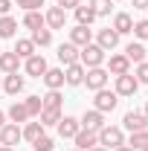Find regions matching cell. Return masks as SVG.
<instances>
[{
    "label": "cell",
    "mask_w": 148,
    "mask_h": 151,
    "mask_svg": "<svg viewBox=\"0 0 148 151\" xmlns=\"http://www.w3.org/2000/svg\"><path fill=\"white\" fill-rule=\"evenodd\" d=\"M78 64L81 67H102L105 64V50L99 47V44H87V47H81V52H78Z\"/></svg>",
    "instance_id": "6da1fadb"
},
{
    "label": "cell",
    "mask_w": 148,
    "mask_h": 151,
    "mask_svg": "<svg viewBox=\"0 0 148 151\" xmlns=\"http://www.w3.org/2000/svg\"><path fill=\"white\" fill-rule=\"evenodd\" d=\"M99 145H105V148H119V145H125V134H122V128L105 125V128L99 131Z\"/></svg>",
    "instance_id": "7a4b0ae2"
},
{
    "label": "cell",
    "mask_w": 148,
    "mask_h": 151,
    "mask_svg": "<svg viewBox=\"0 0 148 151\" xmlns=\"http://www.w3.org/2000/svg\"><path fill=\"white\" fill-rule=\"evenodd\" d=\"M108 76L111 73H108L105 67H90V70H84V81H81V84H87L93 93H96V90H102V87L108 84Z\"/></svg>",
    "instance_id": "3957f363"
},
{
    "label": "cell",
    "mask_w": 148,
    "mask_h": 151,
    "mask_svg": "<svg viewBox=\"0 0 148 151\" xmlns=\"http://www.w3.org/2000/svg\"><path fill=\"white\" fill-rule=\"evenodd\" d=\"M93 105H96V111L99 113H108V111H113L116 105H119V96L113 93V90H96V99H93Z\"/></svg>",
    "instance_id": "277c9868"
},
{
    "label": "cell",
    "mask_w": 148,
    "mask_h": 151,
    "mask_svg": "<svg viewBox=\"0 0 148 151\" xmlns=\"http://www.w3.org/2000/svg\"><path fill=\"white\" fill-rule=\"evenodd\" d=\"M137 87H139L137 76L125 73V76H116V90H113V93H116V96H134V93H137Z\"/></svg>",
    "instance_id": "5b68a950"
},
{
    "label": "cell",
    "mask_w": 148,
    "mask_h": 151,
    "mask_svg": "<svg viewBox=\"0 0 148 151\" xmlns=\"http://www.w3.org/2000/svg\"><path fill=\"white\" fill-rule=\"evenodd\" d=\"M44 23H47L50 29H64V26H67V12H64L61 6H50L47 15H44Z\"/></svg>",
    "instance_id": "8992f818"
},
{
    "label": "cell",
    "mask_w": 148,
    "mask_h": 151,
    "mask_svg": "<svg viewBox=\"0 0 148 151\" xmlns=\"http://www.w3.org/2000/svg\"><path fill=\"white\" fill-rule=\"evenodd\" d=\"M122 125H125L131 134H134V131H145V128H148V116L139 113V111H128L125 116H122Z\"/></svg>",
    "instance_id": "52a82bcc"
},
{
    "label": "cell",
    "mask_w": 148,
    "mask_h": 151,
    "mask_svg": "<svg viewBox=\"0 0 148 151\" xmlns=\"http://www.w3.org/2000/svg\"><path fill=\"white\" fill-rule=\"evenodd\" d=\"M78 122H81V128H87V131H96V134H99L102 128H105V113H99L96 108H93V111H84V116H81Z\"/></svg>",
    "instance_id": "ba28073f"
},
{
    "label": "cell",
    "mask_w": 148,
    "mask_h": 151,
    "mask_svg": "<svg viewBox=\"0 0 148 151\" xmlns=\"http://www.w3.org/2000/svg\"><path fill=\"white\" fill-rule=\"evenodd\" d=\"M20 139H23L20 125L12 122V125H3V128H0V145H9V148H12V145H18Z\"/></svg>",
    "instance_id": "9c48e42d"
},
{
    "label": "cell",
    "mask_w": 148,
    "mask_h": 151,
    "mask_svg": "<svg viewBox=\"0 0 148 151\" xmlns=\"http://www.w3.org/2000/svg\"><path fill=\"white\" fill-rule=\"evenodd\" d=\"M73 139H75V148H78V151H90L93 145H99V134H96V131H87V128H81Z\"/></svg>",
    "instance_id": "30bf717a"
},
{
    "label": "cell",
    "mask_w": 148,
    "mask_h": 151,
    "mask_svg": "<svg viewBox=\"0 0 148 151\" xmlns=\"http://www.w3.org/2000/svg\"><path fill=\"white\" fill-rule=\"evenodd\" d=\"M78 131H81V122H78L75 116H61V122H58V134H61L64 139H73Z\"/></svg>",
    "instance_id": "8fae6325"
},
{
    "label": "cell",
    "mask_w": 148,
    "mask_h": 151,
    "mask_svg": "<svg viewBox=\"0 0 148 151\" xmlns=\"http://www.w3.org/2000/svg\"><path fill=\"white\" fill-rule=\"evenodd\" d=\"M96 44L108 52V50H113L116 44H119V32L113 29V26H108V29H99V38H96Z\"/></svg>",
    "instance_id": "7c38bea8"
},
{
    "label": "cell",
    "mask_w": 148,
    "mask_h": 151,
    "mask_svg": "<svg viewBox=\"0 0 148 151\" xmlns=\"http://www.w3.org/2000/svg\"><path fill=\"white\" fill-rule=\"evenodd\" d=\"M47 70H50V67H47V58H44V55H38V52H35V55H29V58H26V73H29V76L41 78V76L47 73Z\"/></svg>",
    "instance_id": "4fadbf2b"
},
{
    "label": "cell",
    "mask_w": 148,
    "mask_h": 151,
    "mask_svg": "<svg viewBox=\"0 0 148 151\" xmlns=\"http://www.w3.org/2000/svg\"><path fill=\"white\" fill-rule=\"evenodd\" d=\"M84 81V67L75 61V64H70L67 70H64V84H70V87H78Z\"/></svg>",
    "instance_id": "5bb4252c"
},
{
    "label": "cell",
    "mask_w": 148,
    "mask_h": 151,
    "mask_svg": "<svg viewBox=\"0 0 148 151\" xmlns=\"http://www.w3.org/2000/svg\"><path fill=\"white\" fill-rule=\"evenodd\" d=\"M70 44H75V47H87V44H93V32L87 29V26H75V29H70Z\"/></svg>",
    "instance_id": "9a60e30c"
},
{
    "label": "cell",
    "mask_w": 148,
    "mask_h": 151,
    "mask_svg": "<svg viewBox=\"0 0 148 151\" xmlns=\"http://www.w3.org/2000/svg\"><path fill=\"white\" fill-rule=\"evenodd\" d=\"M58 61H61V64H67V67L75 64V61H78V47L70 44V41H67V44H61V47H58Z\"/></svg>",
    "instance_id": "2e32d148"
},
{
    "label": "cell",
    "mask_w": 148,
    "mask_h": 151,
    "mask_svg": "<svg viewBox=\"0 0 148 151\" xmlns=\"http://www.w3.org/2000/svg\"><path fill=\"white\" fill-rule=\"evenodd\" d=\"M41 78H44V84H47L50 90H61V87H64V70H58V67L47 70Z\"/></svg>",
    "instance_id": "e0dca14e"
},
{
    "label": "cell",
    "mask_w": 148,
    "mask_h": 151,
    "mask_svg": "<svg viewBox=\"0 0 148 151\" xmlns=\"http://www.w3.org/2000/svg\"><path fill=\"white\" fill-rule=\"evenodd\" d=\"M108 73H113V76L131 73V61L125 55H111V61H108Z\"/></svg>",
    "instance_id": "ac0fdd59"
},
{
    "label": "cell",
    "mask_w": 148,
    "mask_h": 151,
    "mask_svg": "<svg viewBox=\"0 0 148 151\" xmlns=\"http://www.w3.org/2000/svg\"><path fill=\"white\" fill-rule=\"evenodd\" d=\"M145 55H148V50L139 44V41H134V44H128V47H125V58H128V61H134V64H142V61H145Z\"/></svg>",
    "instance_id": "d6986e66"
},
{
    "label": "cell",
    "mask_w": 148,
    "mask_h": 151,
    "mask_svg": "<svg viewBox=\"0 0 148 151\" xmlns=\"http://www.w3.org/2000/svg\"><path fill=\"white\" fill-rule=\"evenodd\" d=\"M3 90L9 96H18V93H23V76H18V73H9L6 76V81H3Z\"/></svg>",
    "instance_id": "ffe728a7"
},
{
    "label": "cell",
    "mask_w": 148,
    "mask_h": 151,
    "mask_svg": "<svg viewBox=\"0 0 148 151\" xmlns=\"http://www.w3.org/2000/svg\"><path fill=\"white\" fill-rule=\"evenodd\" d=\"M113 29H116L119 35H128L131 29H134V18H131L128 12H119V15L113 18Z\"/></svg>",
    "instance_id": "44dd1931"
},
{
    "label": "cell",
    "mask_w": 148,
    "mask_h": 151,
    "mask_svg": "<svg viewBox=\"0 0 148 151\" xmlns=\"http://www.w3.org/2000/svg\"><path fill=\"white\" fill-rule=\"evenodd\" d=\"M18 67H20V58L15 52H0V70L3 73H18Z\"/></svg>",
    "instance_id": "7402d4cb"
},
{
    "label": "cell",
    "mask_w": 148,
    "mask_h": 151,
    "mask_svg": "<svg viewBox=\"0 0 148 151\" xmlns=\"http://www.w3.org/2000/svg\"><path fill=\"white\" fill-rule=\"evenodd\" d=\"M58 122H61V108H44L41 111V125L44 128H52Z\"/></svg>",
    "instance_id": "603a6c76"
},
{
    "label": "cell",
    "mask_w": 148,
    "mask_h": 151,
    "mask_svg": "<svg viewBox=\"0 0 148 151\" xmlns=\"http://www.w3.org/2000/svg\"><path fill=\"white\" fill-rule=\"evenodd\" d=\"M96 18H99V15L93 12L90 6H84V3H81V6H75V20H78L81 26H90V23H93Z\"/></svg>",
    "instance_id": "cb8c5ba5"
},
{
    "label": "cell",
    "mask_w": 148,
    "mask_h": 151,
    "mask_svg": "<svg viewBox=\"0 0 148 151\" xmlns=\"http://www.w3.org/2000/svg\"><path fill=\"white\" fill-rule=\"evenodd\" d=\"M18 32V20L9 15H0V38H12Z\"/></svg>",
    "instance_id": "d4e9b609"
},
{
    "label": "cell",
    "mask_w": 148,
    "mask_h": 151,
    "mask_svg": "<svg viewBox=\"0 0 148 151\" xmlns=\"http://www.w3.org/2000/svg\"><path fill=\"white\" fill-rule=\"evenodd\" d=\"M15 55H18V58L35 55V44H32V38H20L18 44H15Z\"/></svg>",
    "instance_id": "484cf974"
},
{
    "label": "cell",
    "mask_w": 148,
    "mask_h": 151,
    "mask_svg": "<svg viewBox=\"0 0 148 151\" xmlns=\"http://www.w3.org/2000/svg\"><path fill=\"white\" fill-rule=\"evenodd\" d=\"M32 44H35V47H50V44H52V29H47V26L35 29V32H32Z\"/></svg>",
    "instance_id": "4316f807"
},
{
    "label": "cell",
    "mask_w": 148,
    "mask_h": 151,
    "mask_svg": "<svg viewBox=\"0 0 148 151\" xmlns=\"http://www.w3.org/2000/svg\"><path fill=\"white\" fill-rule=\"evenodd\" d=\"M9 119H12L15 125L26 122V119H29V113H26V105H23V102H15V105L9 108Z\"/></svg>",
    "instance_id": "83f0119b"
},
{
    "label": "cell",
    "mask_w": 148,
    "mask_h": 151,
    "mask_svg": "<svg viewBox=\"0 0 148 151\" xmlns=\"http://www.w3.org/2000/svg\"><path fill=\"white\" fill-rule=\"evenodd\" d=\"M23 26L35 32V29L47 26V23H44V15H41V12H26V15H23Z\"/></svg>",
    "instance_id": "f1b7e54d"
},
{
    "label": "cell",
    "mask_w": 148,
    "mask_h": 151,
    "mask_svg": "<svg viewBox=\"0 0 148 151\" xmlns=\"http://www.w3.org/2000/svg\"><path fill=\"white\" fill-rule=\"evenodd\" d=\"M20 134H23V139L35 142L38 137L44 134V125H41V122H26V128H20Z\"/></svg>",
    "instance_id": "f546056e"
},
{
    "label": "cell",
    "mask_w": 148,
    "mask_h": 151,
    "mask_svg": "<svg viewBox=\"0 0 148 151\" xmlns=\"http://www.w3.org/2000/svg\"><path fill=\"white\" fill-rule=\"evenodd\" d=\"M23 105H26V113H29V116H41V111H44L41 96H26V99H23Z\"/></svg>",
    "instance_id": "4dcf8cb0"
},
{
    "label": "cell",
    "mask_w": 148,
    "mask_h": 151,
    "mask_svg": "<svg viewBox=\"0 0 148 151\" xmlns=\"http://www.w3.org/2000/svg\"><path fill=\"white\" fill-rule=\"evenodd\" d=\"M87 6H90L93 12H96V15L102 18V15H111V9H113V0H90Z\"/></svg>",
    "instance_id": "1f68e13d"
},
{
    "label": "cell",
    "mask_w": 148,
    "mask_h": 151,
    "mask_svg": "<svg viewBox=\"0 0 148 151\" xmlns=\"http://www.w3.org/2000/svg\"><path fill=\"white\" fill-rule=\"evenodd\" d=\"M128 145H131L134 151H137V148H145V145H148V128H145V131H134Z\"/></svg>",
    "instance_id": "d6a6232c"
},
{
    "label": "cell",
    "mask_w": 148,
    "mask_h": 151,
    "mask_svg": "<svg viewBox=\"0 0 148 151\" xmlns=\"http://www.w3.org/2000/svg\"><path fill=\"white\" fill-rule=\"evenodd\" d=\"M61 99H64V96L58 93V90H50L41 102H44V108H61Z\"/></svg>",
    "instance_id": "836d02e7"
},
{
    "label": "cell",
    "mask_w": 148,
    "mask_h": 151,
    "mask_svg": "<svg viewBox=\"0 0 148 151\" xmlns=\"http://www.w3.org/2000/svg\"><path fill=\"white\" fill-rule=\"evenodd\" d=\"M52 145H55V142H52L50 137H44V134H41L35 142H32V151H52Z\"/></svg>",
    "instance_id": "e575fe53"
},
{
    "label": "cell",
    "mask_w": 148,
    "mask_h": 151,
    "mask_svg": "<svg viewBox=\"0 0 148 151\" xmlns=\"http://www.w3.org/2000/svg\"><path fill=\"white\" fill-rule=\"evenodd\" d=\"M131 32H134V35L139 38V41H148V18H145V20H137Z\"/></svg>",
    "instance_id": "d590c367"
},
{
    "label": "cell",
    "mask_w": 148,
    "mask_h": 151,
    "mask_svg": "<svg viewBox=\"0 0 148 151\" xmlns=\"http://www.w3.org/2000/svg\"><path fill=\"white\" fill-rule=\"evenodd\" d=\"M20 9H26V12H38L41 6H44V0H15Z\"/></svg>",
    "instance_id": "8d00e7d4"
},
{
    "label": "cell",
    "mask_w": 148,
    "mask_h": 151,
    "mask_svg": "<svg viewBox=\"0 0 148 151\" xmlns=\"http://www.w3.org/2000/svg\"><path fill=\"white\" fill-rule=\"evenodd\" d=\"M137 81L139 84H148V61H142V64H137Z\"/></svg>",
    "instance_id": "74e56055"
},
{
    "label": "cell",
    "mask_w": 148,
    "mask_h": 151,
    "mask_svg": "<svg viewBox=\"0 0 148 151\" xmlns=\"http://www.w3.org/2000/svg\"><path fill=\"white\" fill-rule=\"evenodd\" d=\"M58 6L67 12V9H75V6H81V0H58Z\"/></svg>",
    "instance_id": "f35d334b"
},
{
    "label": "cell",
    "mask_w": 148,
    "mask_h": 151,
    "mask_svg": "<svg viewBox=\"0 0 148 151\" xmlns=\"http://www.w3.org/2000/svg\"><path fill=\"white\" fill-rule=\"evenodd\" d=\"M9 9H12V0H0V15H9Z\"/></svg>",
    "instance_id": "ab89813d"
},
{
    "label": "cell",
    "mask_w": 148,
    "mask_h": 151,
    "mask_svg": "<svg viewBox=\"0 0 148 151\" xmlns=\"http://www.w3.org/2000/svg\"><path fill=\"white\" fill-rule=\"evenodd\" d=\"M134 9H148V0H134Z\"/></svg>",
    "instance_id": "60d3db41"
},
{
    "label": "cell",
    "mask_w": 148,
    "mask_h": 151,
    "mask_svg": "<svg viewBox=\"0 0 148 151\" xmlns=\"http://www.w3.org/2000/svg\"><path fill=\"white\" fill-rule=\"evenodd\" d=\"M90 151H111V148H105V145H93Z\"/></svg>",
    "instance_id": "b9f144b4"
},
{
    "label": "cell",
    "mask_w": 148,
    "mask_h": 151,
    "mask_svg": "<svg viewBox=\"0 0 148 151\" xmlns=\"http://www.w3.org/2000/svg\"><path fill=\"white\" fill-rule=\"evenodd\" d=\"M113 151H134L131 145H119V148H113Z\"/></svg>",
    "instance_id": "7bdbcfd3"
},
{
    "label": "cell",
    "mask_w": 148,
    "mask_h": 151,
    "mask_svg": "<svg viewBox=\"0 0 148 151\" xmlns=\"http://www.w3.org/2000/svg\"><path fill=\"white\" fill-rule=\"evenodd\" d=\"M3 125H6V113L0 111V128H3Z\"/></svg>",
    "instance_id": "ee69618b"
},
{
    "label": "cell",
    "mask_w": 148,
    "mask_h": 151,
    "mask_svg": "<svg viewBox=\"0 0 148 151\" xmlns=\"http://www.w3.org/2000/svg\"><path fill=\"white\" fill-rule=\"evenodd\" d=\"M0 151H15V148H9V145H0Z\"/></svg>",
    "instance_id": "f6af8a7d"
},
{
    "label": "cell",
    "mask_w": 148,
    "mask_h": 151,
    "mask_svg": "<svg viewBox=\"0 0 148 151\" xmlns=\"http://www.w3.org/2000/svg\"><path fill=\"white\" fill-rule=\"evenodd\" d=\"M142 113H145V116H148V102H145V111H142Z\"/></svg>",
    "instance_id": "bcb514c9"
},
{
    "label": "cell",
    "mask_w": 148,
    "mask_h": 151,
    "mask_svg": "<svg viewBox=\"0 0 148 151\" xmlns=\"http://www.w3.org/2000/svg\"><path fill=\"white\" fill-rule=\"evenodd\" d=\"M142 151H148V145H145V148H142Z\"/></svg>",
    "instance_id": "7dc6e473"
},
{
    "label": "cell",
    "mask_w": 148,
    "mask_h": 151,
    "mask_svg": "<svg viewBox=\"0 0 148 151\" xmlns=\"http://www.w3.org/2000/svg\"><path fill=\"white\" fill-rule=\"evenodd\" d=\"M0 52H3V50H0Z\"/></svg>",
    "instance_id": "c3c4849f"
},
{
    "label": "cell",
    "mask_w": 148,
    "mask_h": 151,
    "mask_svg": "<svg viewBox=\"0 0 148 151\" xmlns=\"http://www.w3.org/2000/svg\"><path fill=\"white\" fill-rule=\"evenodd\" d=\"M0 87H3V84H0Z\"/></svg>",
    "instance_id": "681fc988"
},
{
    "label": "cell",
    "mask_w": 148,
    "mask_h": 151,
    "mask_svg": "<svg viewBox=\"0 0 148 151\" xmlns=\"http://www.w3.org/2000/svg\"><path fill=\"white\" fill-rule=\"evenodd\" d=\"M75 151H78V148H75Z\"/></svg>",
    "instance_id": "f907efd6"
}]
</instances>
